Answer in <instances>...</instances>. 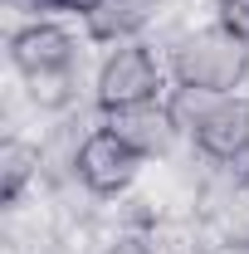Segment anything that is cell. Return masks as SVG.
Wrapping results in <instances>:
<instances>
[{"label":"cell","mask_w":249,"mask_h":254,"mask_svg":"<svg viewBox=\"0 0 249 254\" xmlns=\"http://www.w3.org/2000/svg\"><path fill=\"white\" fill-rule=\"evenodd\" d=\"M34 166H39V147L20 142V137H10V142L0 147V200H5V205L20 200V190H25V181L34 176Z\"/></svg>","instance_id":"obj_8"},{"label":"cell","mask_w":249,"mask_h":254,"mask_svg":"<svg viewBox=\"0 0 249 254\" xmlns=\"http://www.w3.org/2000/svg\"><path fill=\"white\" fill-rule=\"evenodd\" d=\"M195 147L210 161H240L249 152V98L220 93L200 108V118L190 123Z\"/></svg>","instance_id":"obj_4"},{"label":"cell","mask_w":249,"mask_h":254,"mask_svg":"<svg viewBox=\"0 0 249 254\" xmlns=\"http://www.w3.org/2000/svg\"><path fill=\"white\" fill-rule=\"evenodd\" d=\"M245 73H249V39L230 34L225 25L190 34V39H181V49H176V78H181V88L220 98V93H230V88H240Z\"/></svg>","instance_id":"obj_1"},{"label":"cell","mask_w":249,"mask_h":254,"mask_svg":"<svg viewBox=\"0 0 249 254\" xmlns=\"http://www.w3.org/2000/svg\"><path fill=\"white\" fill-rule=\"evenodd\" d=\"M10 59L34 83V98H39L44 83H54V93L63 98V83L73 73V39L59 25H39L34 20V25H25V30L10 39Z\"/></svg>","instance_id":"obj_3"},{"label":"cell","mask_w":249,"mask_h":254,"mask_svg":"<svg viewBox=\"0 0 249 254\" xmlns=\"http://www.w3.org/2000/svg\"><path fill=\"white\" fill-rule=\"evenodd\" d=\"M245 195H249V176H245Z\"/></svg>","instance_id":"obj_13"},{"label":"cell","mask_w":249,"mask_h":254,"mask_svg":"<svg viewBox=\"0 0 249 254\" xmlns=\"http://www.w3.org/2000/svg\"><path fill=\"white\" fill-rule=\"evenodd\" d=\"M54 10H73V15H93L98 10V0H49Z\"/></svg>","instance_id":"obj_10"},{"label":"cell","mask_w":249,"mask_h":254,"mask_svg":"<svg viewBox=\"0 0 249 254\" xmlns=\"http://www.w3.org/2000/svg\"><path fill=\"white\" fill-rule=\"evenodd\" d=\"M220 25L240 39H249V0H220Z\"/></svg>","instance_id":"obj_9"},{"label":"cell","mask_w":249,"mask_h":254,"mask_svg":"<svg viewBox=\"0 0 249 254\" xmlns=\"http://www.w3.org/2000/svg\"><path fill=\"white\" fill-rule=\"evenodd\" d=\"M10 10H25V15H39V10H54L49 0H10Z\"/></svg>","instance_id":"obj_11"},{"label":"cell","mask_w":249,"mask_h":254,"mask_svg":"<svg viewBox=\"0 0 249 254\" xmlns=\"http://www.w3.org/2000/svg\"><path fill=\"white\" fill-rule=\"evenodd\" d=\"M137 152L127 147L118 132H108V127H98L93 137L78 147V157H73V166H78V181L88 190H98V195H118V190L132 186V176H137Z\"/></svg>","instance_id":"obj_5"},{"label":"cell","mask_w":249,"mask_h":254,"mask_svg":"<svg viewBox=\"0 0 249 254\" xmlns=\"http://www.w3.org/2000/svg\"><path fill=\"white\" fill-rule=\"evenodd\" d=\"M156 88H161V68H156V59L142 44H118L108 54V64L98 68V103H103V113L156 103Z\"/></svg>","instance_id":"obj_2"},{"label":"cell","mask_w":249,"mask_h":254,"mask_svg":"<svg viewBox=\"0 0 249 254\" xmlns=\"http://www.w3.org/2000/svg\"><path fill=\"white\" fill-rule=\"evenodd\" d=\"M156 0H98L93 15H83L88 20V34L93 39H108V44H118L127 34H137L147 20H152Z\"/></svg>","instance_id":"obj_7"},{"label":"cell","mask_w":249,"mask_h":254,"mask_svg":"<svg viewBox=\"0 0 249 254\" xmlns=\"http://www.w3.org/2000/svg\"><path fill=\"white\" fill-rule=\"evenodd\" d=\"M108 132H118L137 157H156L171 147V132H176V118L171 108H156V103H142V108H123V113H108Z\"/></svg>","instance_id":"obj_6"},{"label":"cell","mask_w":249,"mask_h":254,"mask_svg":"<svg viewBox=\"0 0 249 254\" xmlns=\"http://www.w3.org/2000/svg\"><path fill=\"white\" fill-rule=\"evenodd\" d=\"M210 254H249V240H225V245H215Z\"/></svg>","instance_id":"obj_12"}]
</instances>
